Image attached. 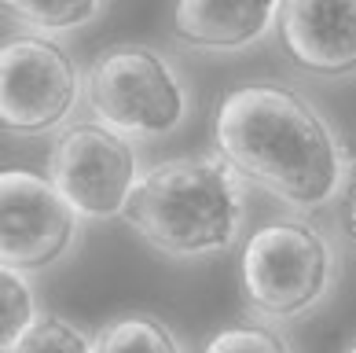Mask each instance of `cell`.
Masks as SVG:
<instances>
[{
    "label": "cell",
    "mask_w": 356,
    "mask_h": 353,
    "mask_svg": "<svg viewBox=\"0 0 356 353\" xmlns=\"http://www.w3.org/2000/svg\"><path fill=\"white\" fill-rule=\"evenodd\" d=\"M103 4L107 0H4V11L8 19L37 33H63L96 22Z\"/></svg>",
    "instance_id": "8fae6325"
},
{
    "label": "cell",
    "mask_w": 356,
    "mask_h": 353,
    "mask_svg": "<svg viewBox=\"0 0 356 353\" xmlns=\"http://www.w3.org/2000/svg\"><path fill=\"white\" fill-rule=\"evenodd\" d=\"M217 155L246 185L298 214L320 210L346 185V151L323 111L286 81L228 88L213 118Z\"/></svg>",
    "instance_id": "6da1fadb"
},
{
    "label": "cell",
    "mask_w": 356,
    "mask_h": 353,
    "mask_svg": "<svg viewBox=\"0 0 356 353\" xmlns=\"http://www.w3.org/2000/svg\"><path fill=\"white\" fill-rule=\"evenodd\" d=\"M286 0H173L169 30L195 52H243L280 26Z\"/></svg>",
    "instance_id": "9c48e42d"
},
{
    "label": "cell",
    "mask_w": 356,
    "mask_h": 353,
    "mask_svg": "<svg viewBox=\"0 0 356 353\" xmlns=\"http://www.w3.org/2000/svg\"><path fill=\"white\" fill-rule=\"evenodd\" d=\"M125 225L158 254L199 261L243 240L246 180L220 155L154 162L125 206Z\"/></svg>",
    "instance_id": "7a4b0ae2"
},
{
    "label": "cell",
    "mask_w": 356,
    "mask_h": 353,
    "mask_svg": "<svg viewBox=\"0 0 356 353\" xmlns=\"http://www.w3.org/2000/svg\"><path fill=\"white\" fill-rule=\"evenodd\" d=\"M338 221H341L346 240L356 246V155L346 166V185H341V191H338Z\"/></svg>",
    "instance_id": "9a60e30c"
},
{
    "label": "cell",
    "mask_w": 356,
    "mask_h": 353,
    "mask_svg": "<svg viewBox=\"0 0 356 353\" xmlns=\"http://www.w3.org/2000/svg\"><path fill=\"white\" fill-rule=\"evenodd\" d=\"M85 77L70 52L44 33H22L0 48V122L15 136H41L74 114Z\"/></svg>",
    "instance_id": "8992f818"
},
{
    "label": "cell",
    "mask_w": 356,
    "mask_h": 353,
    "mask_svg": "<svg viewBox=\"0 0 356 353\" xmlns=\"http://www.w3.org/2000/svg\"><path fill=\"white\" fill-rule=\"evenodd\" d=\"M96 353H184V346L154 313H122L99 328Z\"/></svg>",
    "instance_id": "30bf717a"
},
{
    "label": "cell",
    "mask_w": 356,
    "mask_h": 353,
    "mask_svg": "<svg viewBox=\"0 0 356 353\" xmlns=\"http://www.w3.org/2000/svg\"><path fill=\"white\" fill-rule=\"evenodd\" d=\"M346 353H356V343H353V346H349V350H346Z\"/></svg>",
    "instance_id": "2e32d148"
},
{
    "label": "cell",
    "mask_w": 356,
    "mask_h": 353,
    "mask_svg": "<svg viewBox=\"0 0 356 353\" xmlns=\"http://www.w3.org/2000/svg\"><path fill=\"white\" fill-rule=\"evenodd\" d=\"M11 353H96V343H92L88 331H81L74 320L44 313V317L30 328V335H26Z\"/></svg>",
    "instance_id": "4fadbf2b"
},
{
    "label": "cell",
    "mask_w": 356,
    "mask_h": 353,
    "mask_svg": "<svg viewBox=\"0 0 356 353\" xmlns=\"http://www.w3.org/2000/svg\"><path fill=\"white\" fill-rule=\"evenodd\" d=\"M334 265V246L320 225L301 214L272 217L243 243V298L265 324L298 320L331 295Z\"/></svg>",
    "instance_id": "3957f363"
},
{
    "label": "cell",
    "mask_w": 356,
    "mask_h": 353,
    "mask_svg": "<svg viewBox=\"0 0 356 353\" xmlns=\"http://www.w3.org/2000/svg\"><path fill=\"white\" fill-rule=\"evenodd\" d=\"M81 232V214L63 191L33 169L0 173V265L41 272L70 254Z\"/></svg>",
    "instance_id": "52a82bcc"
},
{
    "label": "cell",
    "mask_w": 356,
    "mask_h": 353,
    "mask_svg": "<svg viewBox=\"0 0 356 353\" xmlns=\"http://www.w3.org/2000/svg\"><path fill=\"white\" fill-rule=\"evenodd\" d=\"M48 177L85 221L125 217L140 185V159L133 140L103 122H74L51 143Z\"/></svg>",
    "instance_id": "5b68a950"
},
{
    "label": "cell",
    "mask_w": 356,
    "mask_h": 353,
    "mask_svg": "<svg viewBox=\"0 0 356 353\" xmlns=\"http://www.w3.org/2000/svg\"><path fill=\"white\" fill-rule=\"evenodd\" d=\"M202 353H290L286 338L265 320H246L220 328L217 335L206 338Z\"/></svg>",
    "instance_id": "5bb4252c"
},
{
    "label": "cell",
    "mask_w": 356,
    "mask_h": 353,
    "mask_svg": "<svg viewBox=\"0 0 356 353\" xmlns=\"http://www.w3.org/2000/svg\"><path fill=\"white\" fill-rule=\"evenodd\" d=\"M85 103L96 122L129 140H162L188 122V85L158 48L107 45L85 70Z\"/></svg>",
    "instance_id": "277c9868"
},
{
    "label": "cell",
    "mask_w": 356,
    "mask_h": 353,
    "mask_svg": "<svg viewBox=\"0 0 356 353\" xmlns=\"http://www.w3.org/2000/svg\"><path fill=\"white\" fill-rule=\"evenodd\" d=\"M275 37L301 74L331 81L356 74V0H286Z\"/></svg>",
    "instance_id": "ba28073f"
},
{
    "label": "cell",
    "mask_w": 356,
    "mask_h": 353,
    "mask_svg": "<svg viewBox=\"0 0 356 353\" xmlns=\"http://www.w3.org/2000/svg\"><path fill=\"white\" fill-rule=\"evenodd\" d=\"M44 313L37 309V295L26 272L0 265V353H11Z\"/></svg>",
    "instance_id": "7c38bea8"
}]
</instances>
